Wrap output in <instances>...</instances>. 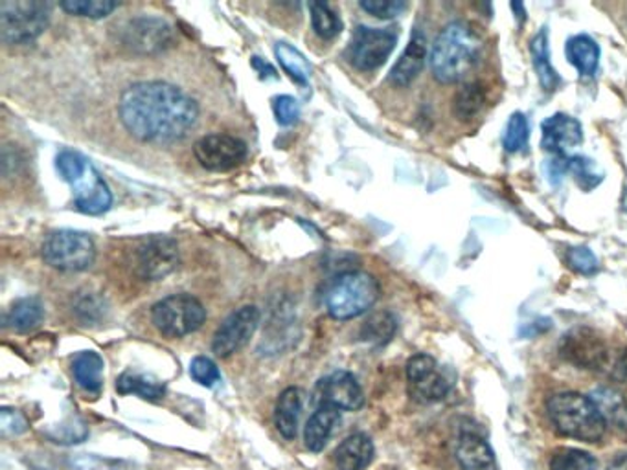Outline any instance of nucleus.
<instances>
[{"label": "nucleus", "mask_w": 627, "mask_h": 470, "mask_svg": "<svg viewBox=\"0 0 627 470\" xmlns=\"http://www.w3.org/2000/svg\"><path fill=\"white\" fill-rule=\"evenodd\" d=\"M118 114L123 128L140 142L173 144L195 128L199 107L173 85L144 81L123 92Z\"/></svg>", "instance_id": "obj_1"}, {"label": "nucleus", "mask_w": 627, "mask_h": 470, "mask_svg": "<svg viewBox=\"0 0 627 470\" xmlns=\"http://www.w3.org/2000/svg\"><path fill=\"white\" fill-rule=\"evenodd\" d=\"M361 8L378 19H394L407 10V2L401 0H363Z\"/></svg>", "instance_id": "obj_38"}, {"label": "nucleus", "mask_w": 627, "mask_h": 470, "mask_svg": "<svg viewBox=\"0 0 627 470\" xmlns=\"http://www.w3.org/2000/svg\"><path fill=\"white\" fill-rule=\"evenodd\" d=\"M60 7L76 18L106 19L117 10L118 4L111 0H65Z\"/></svg>", "instance_id": "obj_34"}, {"label": "nucleus", "mask_w": 627, "mask_h": 470, "mask_svg": "<svg viewBox=\"0 0 627 470\" xmlns=\"http://www.w3.org/2000/svg\"><path fill=\"white\" fill-rule=\"evenodd\" d=\"M543 144L544 151L554 153L558 156H565L569 151L574 150L583 142L582 123L576 118L558 112L554 117L547 118L543 122Z\"/></svg>", "instance_id": "obj_16"}, {"label": "nucleus", "mask_w": 627, "mask_h": 470, "mask_svg": "<svg viewBox=\"0 0 627 470\" xmlns=\"http://www.w3.org/2000/svg\"><path fill=\"white\" fill-rule=\"evenodd\" d=\"M425 57H428V41L425 35L417 30L412 34L406 52L401 54L400 59L396 63L392 73H390V81L396 87H407L418 78V74L422 73L423 65H425Z\"/></svg>", "instance_id": "obj_19"}, {"label": "nucleus", "mask_w": 627, "mask_h": 470, "mask_svg": "<svg viewBox=\"0 0 627 470\" xmlns=\"http://www.w3.org/2000/svg\"><path fill=\"white\" fill-rule=\"evenodd\" d=\"M118 392L122 395H139L142 398L156 401L166 393V386L161 381H156L155 376L145 375V373H137V371H126L117 382Z\"/></svg>", "instance_id": "obj_29"}, {"label": "nucleus", "mask_w": 627, "mask_h": 470, "mask_svg": "<svg viewBox=\"0 0 627 470\" xmlns=\"http://www.w3.org/2000/svg\"><path fill=\"white\" fill-rule=\"evenodd\" d=\"M566 263L571 265L572 271L585 274V276L598 271V258L587 247H576V249L569 250Z\"/></svg>", "instance_id": "obj_39"}, {"label": "nucleus", "mask_w": 627, "mask_h": 470, "mask_svg": "<svg viewBox=\"0 0 627 470\" xmlns=\"http://www.w3.org/2000/svg\"><path fill=\"white\" fill-rule=\"evenodd\" d=\"M260 310L256 309L255 305H245L241 309L234 310L214 335L212 351L221 359L238 353L239 349H244L249 343L260 326Z\"/></svg>", "instance_id": "obj_11"}, {"label": "nucleus", "mask_w": 627, "mask_h": 470, "mask_svg": "<svg viewBox=\"0 0 627 470\" xmlns=\"http://www.w3.org/2000/svg\"><path fill=\"white\" fill-rule=\"evenodd\" d=\"M561 353L565 354V359L587 370H599L607 359V349L602 340L582 329L563 338Z\"/></svg>", "instance_id": "obj_17"}, {"label": "nucleus", "mask_w": 627, "mask_h": 470, "mask_svg": "<svg viewBox=\"0 0 627 470\" xmlns=\"http://www.w3.org/2000/svg\"><path fill=\"white\" fill-rule=\"evenodd\" d=\"M565 54L580 76H593L598 70L599 46L588 35H576L566 41Z\"/></svg>", "instance_id": "obj_25"}, {"label": "nucleus", "mask_w": 627, "mask_h": 470, "mask_svg": "<svg viewBox=\"0 0 627 470\" xmlns=\"http://www.w3.org/2000/svg\"><path fill=\"white\" fill-rule=\"evenodd\" d=\"M194 153L208 172H228L245 161L247 145L230 134H208L195 142Z\"/></svg>", "instance_id": "obj_12"}, {"label": "nucleus", "mask_w": 627, "mask_h": 470, "mask_svg": "<svg viewBox=\"0 0 627 470\" xmlns=\"http://www.w3.org/2000/svg\"><path fill=\"white\" fill-rule=\"evenodd\" d=\"M52 7L41 0H7L0 4V37L7 45H29L51 23Z\"/></svg>", "instance_id": "obj_6"}, {"label": "nucleus", "mask_w": 627, "mask_h": 470, "mask_svg": "<svg viewBox=\"0 0 627 470\" xmlns=\"http://www.w3.org/2000/svg\"><path fill=\"white\" fill-rule=\"evenodd\" d=\"M151 320L166 337L181 338L197 331L206 320V309L190 294H173L151 309Z\"/></svg>", "instance_id": "obj_7"}, {"label": "nucleus", "mask_w": 627, "mask_h": 470, "mask_svg": "<svg viewBox=\"0 0 627 470\" xmlns=\"http://www.w3.org/2000/svg\"><path fill=\"white\" fill-rule=\"evenodd\" d=\"M598 461L580 448H563L550 459V470H596Z\"/></svg>", "instance_id": "obj_33"}, {"label": "nucleus", "mask_w": 627, "mask_h": 470, "mask_svg": "<svg viewBox=\"0 0 627 470\" xmlns=\"http://www.w3.org/2000/svg\"><path fill=\"white\" fill-rule=\"evenodd\" d=\"M190 375L197 384L205 387L216 386L221 381V373L214 360L208 357H195L190 364Z\"/></svg>", "instance_id": "obj_37"}, {"label": "nucleus", "mask_w": 627, "mask_h": 470, "mask_svg": "<svg viewBox=\"0 0 627 470\" xmlns=\"http://www.w3.org/2000/svg\"><path fill=\"white\" fill-rule=\"evenodd\" d=\"M339 419V409L332 408V406H318L315 409V414L311 415L310 420H307V425H305V447L310 448L311 452L324 450Z\"/></svg>", "instance_id": "obj_22"}, {"label": "nucleus", "mask_w": 627, "mask_h": 470, "mask_svg": "<svg viewBox=\"0 0 627 470\" xmlns=\"http://www.w3.org/2000/svg\"><path fill=\"white\" fill-rule=\"evenodd\" d=\"M547 412L555 430L561 436L572 437L585 442H596L604 437V415L593 398L574 392L555 393L547 401Z\"/></svg>", "instance_id": "obj_3"}, {"label": "nucleus", "mask_w": 627, "mask_h": 470, "mask_svg": "<svg viewBox=\"0 0 627 470\" xmlns=\"http://www.w3.org/2000/svg\"><path fill=\"white\" fill-rule=\"evenodd\" d=\"M104 359L96 351H82L73 362L74 379L87 393H100L104 386Z\"/></svg>", "instance_id": "obj_24"}, {"label": "nucleus", "mask_w": 627, "mask_h": 470, "mask_svg": "<svg viewBox=\"0 0 627 470\" xmlns=\"http://www.w3.org/2000/svg\"><path fill=\"white\" fill-rule=\"evenodd\" d=\"M374 442L367 434L346 437L335 450V463L339 470H365L374 459Z\"/></svg>", "instance_id": "obj_21"}, {"label": "nucleus", "mask_w": 627, "mask_h": 470, "mask_svg": "<svg viewBox=\"0 0 627 470\" xmlns=\"http://www.w3.org/2000/svg\"><path fill=\"white\" fill-rule=\"evenodd\" d=\"M530 139V125H528V118L522 112H514L508 125H506L505 136H502V144L508 153H517V151L525 150Z\"/></svg>", "instance_id": "obj_36"}, {"label": "nucleus", "mask_w": 627, "mask_h": 470, "mask_svg": "<svg viewBox=\"0 0 627 470\" xmlns=\"http://www.w3.org/2000/svg\"><path fill=\"white\" fill-rule=\"evenodd\" d=\"M456 461L462 470H495L494 450L473 431H464L456 442Z\"/></svg>", "instance_id": "obj_20"}, {"label": "nucleus", "mask_w": 627, "mask_h": 470, "mask_svg": "<svg viewBox=\"0 0 627 470\" xmlns=\"http://www.w3.org/2000/svg\"><path fill=\"white\" fill-rule=\"evenodd\" d=\"M566 173L572 175L577 186L585 192H591L604 181V173L599 172L596 162L591 161L587 156H560V159L550 162L549 175L554 181L565 177Z\"/></svg>", "instance_id": "obj_18"}, {"label": "nucleus", "mask_w": 627, "mask_h": 470, "mask_svg": "<svg viewBox=\"0 0 627 470\" xmlns=\"http://www.w3.org/2000/svg\"><path fill=\"white\" fill-rule=\"evenodd\" d=\"M300 414H302V393L299 387L283 390L274 409V425L285 439L296 437Z\"/></svg>", "instance_id": "obj_23"}, {"label": "nucleus", "mask_w": 627, "mask_h": 470, "mask_svg": "<svg viewBox=\"0 0 627 470\" xmlns=\"http://www.w3.org/2000/svg\"><path fill=\"white\" fill-rule=\"evenodd\" d=\"M274 54L283 70L289 74V78L294 79L299 85L310 84V65L296 48L289 46L288 43H278L274 46Z\"/></svg>", "instance_id": "obj_30"}, {"label": "nucleus", "mask_w": 627, "mask_h": 470, "mask_svg": "<svg viewBox=\"0 0 627 470\" xmlns=\"http://www.w3.org/2000/svg\"><path fill=\"white\" fill-rule=\"evenodd\" d=\"M379 298V283L367 272L340 274L326 293V309L335 320H354L365 315Z\"/></svg>", "instance_id": "obj_5"}, {"label": "nucleus", "mask_w": 627, "mask_h": 470, "mask_svg": "<svg viewBox=\"0 0 627 470\" xmlns=\"http://www.w3.org/2000/svg\"><path fill=\"white\" fill-rule=\"evenodd\" d=\"M409 393L417 403L431 404L444 401L451 392L450 376L431 354H414L407 362Z\"/></svg>", "instance_id": "obj_10"}, {"label": "nucleus", "mask_w": 627, "mask_h": 470, "mask_svg": "<svg viewBox=\"0 0 627 470\" xmlns=\"http://www.w3.org/2000/svg\"><path fill=\"white\" fill-rule=\"evenodd\" d=\"M396 329H398V321H396L394 315L378 313L372 318H368L367 324L363 326L361 338L365 342L385 346V343L392 340Z\"/></svg>", "instance_id": "obj_32"}, {"label": "nucleus", "mask_w": 627, "mask_h": 470, "mask_svg": "<svg viewBox=\"0 0 627 470\" xmlns=\"http://www.w3.org/2000/svg\"><path fill=\"white\" fill-rule=\"evenodd\" d=\"M594 404L598 406L599 414L604 415L607 425L627 430V398L613 387H598L593 392Z\"/></svg>", "instance_id": "obj_26"}, {"label": "nucleus", "mask_w": 627, "mask_h": 470, "mask_svg": "<svg viewBox=\"0 0 627 470\" xmlns=\"http://www.w3.org/2000/svg\"><path fill=\"white\" fill-rule=\"evenodd\" d=\"M57 172L74 192V205L82 214L100 216L112 205V195L106 181L84 155L76 151H62L57 156Z\"/></svg>", "instance_id": "obj_4"}, {"label": "nucleus", "mask_w": 627, "mask_h": 470, "mask_svg": "<svg viewBox=\"0 0 627 470\" xmlns=\"http://www.w3.org/2000/svg\"><path fill=\"white\" fill-rule=\"evenodd\" d=\"M179 265V247L172 238L155 236L137 250V271L145 282H159L170 276Z\"/></svg>", "instance_id": "obj_13"}, {"label": "nucleus", "mask_w": 627, "mask_h": 470, "mask_svg": "<svg viewBox=\"0 0 627 470\" xmlns=\"http://www.w3.org/2000/svg\"><path fill=\"white\" fill-rule=\"evenodd\" d=\"M398 45V32L394 29H368L359 26L352 35L348 46V59L354 67L365 73L385 65Z\"/></svg>", "instance_id": "obj_9"}, {"label": "nucleus", "mask_w": 627, "mask_h": 470, "mask_svg": "<svg viewBox=\"0 0 627 470\" xmlns=\"http://www.w3.org/2000/svg\"><path fill=\"white\" fill-rule=\"evenodd\" d=\"M43 316H45V307L40 298H23L18 299L12 305V309H8L4 324L12 327L13 331H30L40 326Z\"/></svg>", "instance_id": "obj_28"}, {"label": "nucleus", "mask_w": 627, "mask_h": 470, "mask_svg": "<svg viewBox=\"0 0 627 470\" xmlns=\"http://www.w3.org/2000/svg\"><path fill=\"white\" fill-rule=\"evenodd\" d=\"M484 101H486V96L480 85H466L455 98L456 117L461 120H472L483 109Z\"/></svg>", "instance_id": "obj_35"}, {"label": "nucleus", "mask_w": 627, "mask_h": 470, "mask_svg": "<svg viewBox=\"0 0 627 470\" xmlns=\"http://www.w3.org/2000/svg\"><path fill=\"white\" fill-rule=\"evenodd\" d=\"M43 258L57 271H87L96 260L95 241L87 233L62 230L46 239L43 244Z\"/></svg>", "instance_id": "obj_8"}, {"label": "nucleus", "mask_w": 627, "mask_h": 470, "mask_svg": "<svg viewBox=\"0 0 627 470\" xmlns=\"http://www.w3.org/2000/svg\"><path fill=\"white\" fill-rule=\"evenodd\" d=\"M483 37L472 24L451 23L440 32L431 52V70L440 84H458L478 67Z\"/></svg>", "instance_id": "obj_2"}, {"label": "nucleus", "mask_w": 627, "mask_h": 470, "mask_svg": "<svg viewBox=\"0 0 627 470\" xmlns=\"http://www.w3.org/2000/svg\"><path fill=\"white\" fill-rule=\"evenodd\" d=\"M530 52H532V62L536 73H538L539 84L543 87L547 92H552L560 84V76L555 73L552 63H550L549 54V34L547 30H541L536 37L532 40V45H530Z\"/></svg>", "instance_id": "obj_27"}, {"label": "nucleus", "mask_w": 627, "mask_h": 470, "mask_svg": "<svg viewBox=\"0 0 627 470\" xmlns=\"http://www.w3.org/2000/svg\"><path fill=\"white\" fill-rule=\"evenodd\" d=\"M311 24L318 37L323 40H334L340 34L343 23H340L339 15L323 2H310Z\"/></svg>", "instance_id": "obj_31"}, {"label": "nucleus", "mask_w": 627, "mask_h": 470, "mask_svg": "<svg viewBox=\"0 0 627 470\" xmlns=\"http://www.w3.org/2000/svg\"><path fill=\"white\" fill-rule=\"evenodd\" d=\"M252 65H255L256 70H258V73H260L263 78H267L266 70L269 73V76H271V78H277L274 68H272L269 63L261 62L260 57H255V59H252Z\"/></svg>", "instance_id": "obj_42"}, {"label": "nucleus", "mask_w": 627, "mask_h": 470, "mask_svg": "<svg viewBox=\"0 0 627 470\" xmlns=\"http://www.w3.org/2000/svg\"><path fill=\"white\" fill-rule=\"evenodd\" d=\"M272 111L280 125H291L300 117L299 101L294 100L293 96H278L272 101Z\"/></svg>", "instance_id": "obj_40"}, {"label": "nucleus", "mask_w": 627, "mask_h": 470, "mask_svg": "<svg viewBox=\"0 0 627 470\" xmlns=\"http://www.w3.org/2000/svg\"><path fill=\"white\" fill-rule=\"evenodd\" d=\"M315 401L318 406H332L339 412L340 409L354 412L365 404V393H363L361 384L352 373L334 371L332 375L318 382Z\"/></svg>", "instance_id": "obj_14"}, {"label": "nucleus", "mask_w": 627, "mask_h": 470, "mask_svg": "<svg viewBox=\"0 0 627 470\" xmlns=\"http://www.w3.org/2000/svg\"><path fill=\"white\" fill-rule=\"evenodd\" d=\"M122 41L139 54H156L170 45L172 29L162 19L137 18L123 26Z\"/></svg>", "instance_id": "obj_15"}, {"label": "nucleus", "mask_w": 627, "mask_h": 470, "mask_svg": "<svg viewBox=\"0 0 627 470\" xmlns=\"http://www.w3.org/2000/svg\"><path fill=\"white\" fill-rule=\"evenodd\" d=\"M0 430L4 436H19L29 430V420L24 419V415L18 409L2 408L0 409Z\"/></svg>", "instance_id": "obj_41"}, {"label": "nucleus", "mask_w": 627, "mask_h": 470, "mask_svg": "<svg viewBox=\"0 0 627 470\" xmlns=\"http://www.w3.org/2000/svg\"><path fill=\"white\" fill-rule=\"evenodd\" d=\"M615 375L620 379V381L627 382V351L626 353L621 354L618 362L615 365Z\"/></svg>", "instance_id": "obj_43"}]
</instances>
